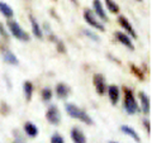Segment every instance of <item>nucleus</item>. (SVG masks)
Here are the masks:
<instances>
[{
  "label": "nucleus",
  "instance_id": "nucleus-1",
  "mask_svg": "<svg viewBox=\"0 0 152 143\" xmlns=\"http://www.w3.org/2000/svg\"><path fill=\"white\" fill-rule=\"evenodd\" d=\"M65 109H66V113H67L71 118L79 119V120H81V122H84V123H86V124H89V125H93V124H94V122H93L91 117H90L85 110L80 109L79 107H76L75 104H66V105H65Z\"/></svg>",
  "mask_w": 152,
  "mask_h": 143
},
{
  "label": "nucleus",
  "instance_id": "nucleus-2",
  "mask_svg": "<svg viewBox=\"0 0 152 143\" xmlns=\"http://www.w3.org/2000/svg\"><path fill=\"white\" fill-rule=\"evenodd\" d=\"M124 109L127 114L129 115H134L137 114L138 110V105H137V101H136V98H134V94L131 89H124Z\"/></svg>",
  "mask_w": 152,
  "mask_h": 143
},
{
  "label": "nucleus",
  "instance_id": "nucleus-3",
  "mask_svg": "<svg viewBox=\"0 0 152 143\" xmlns=\"http://www.w3.org/2000/svg\"><path fill=\"white\" fill-rule=\"evenodd\" d=\"M8 28L10 33L17 38L19 41H29V36H28V33H26L22 29V27L19 26V23L17 20H9L8 22Z\"/></svg>",
  "mask_w": 152,
  "mask_h": 143
},
{
  "label": "nucleus",
  "instance_id": "nucleus-4",
  "mask_svg": "<svg viewBox=\"0 0 152 143\" xmlns=\"http://www.w3.org/2000/svg\"><path fill=\"white\" fill-rule=\"evenodd\" d=\"M84 19H85V22H86L89 26H91L93 28H95V29H99L100 32L105 31V27H104V24L98 20L96 15L94 14V12L91 10V9H85V10H84Z\"/></svg>",
  "mask_w": 152,
  "mask_h": 143
},
{
  "label": "nucleus",
  "instance_id": "nucleus-5",
  "mask_svg": "<svg viewBox=\"0 0 152 143\" xmlns=\"http://www.w3.org/2000/svg\"><path fill=\"white\" fill-rule=\"evenodd\" d=\"M46 118H47V120H48V123H51V124L58 125L60 122H61V114H60L58 108H57L56 105H51L48 108V110H47V113H46Z\"/></svg>",
  "mask_w": 152,
  "mask_h": 143
},
{
  "label": "nucleus",
  "instance_id": "nucleus-6",
  "mask_svg": "<svg viewBox=\"0 0 152 143\" xmlns=\"http://www.w3.org/2000/svg\"><path fill=\"white\" fill-rule=\"evenodd\" d=\"M93 82L95 90L99 95H104L107 93V85H105V80H104V76L102 74H95L93 77Z\"/></svg>",
  "mask_w": 152,
  "mask_h": 143
},
{
  "label": "nucleus",
  "instance_id": "nucleus-7",
  "mask_svg": "<svg viewBox=\"0 0 152 143\" xmlns=\"http://www.w3.org/2000/svg\"><path fill=\"white\" fill-rule=\"evenodd\" d=\"M115 38H117L118 42H121L123 46H126L127 48H129L131 51L134 50V46H133V43H132V39H131V38L128 37L127 34H124V33H122V32H115Z\"/></svg>",
  "mask_w": 152,
  "mask_h": 143
},
{
  "label": "nucleus",
  "instance_id": "nucleus-8",
  "mask_svg": "<svg viewBox=\"0 0 152 143\" xmlns=\"http://www.w3.org/2000/svg\"><path fill=\"white\" fill-rule=\"evenodd\" d=\"M93 7H94V10H95V14H96V17H99L102 19L103 22H108V17L105 12H104V7L100 0H94L93 1Z\"/></svg>",
  "mask_w": 152,
  "mask_h": 143
},
{
  "label": "nucleus",
  "instance_id": "nucleus-9",
  "mask_svg": "<svg viewBox=\"0 0 152 143\" xmlns=\"http://www.w3.org/2000/svg\"><path fill=\"white\" fill-rule=\"evenodd\" d=\"M118 22H119V24L124 28V29L129 33L131 34V37L132 38H137V33L134 32V29H133V27H132V24L129 23V20L126 18V17H123V15H119L118 17Z\"/></svg>",
  "mask_w": 152,
  "mask_h": 143
},
{
  "label": "nucleus",
  "instance_id": "nucleus-10",
  "mask_svg": "<svg viewBox=\"0 0 152 143\" xmlns=\"http://www.w3.org/2000/svg\"><path fill=\"white\" fill-rule=\"evenodd\" d=\"M71 138L75 143H86V137L84 136V133L80 128L75 127L71 129Z\"/></svg>",
  "mask_w": 152,
  "mask_h": 143
},
{
  "label": "nucleus",
  "instance_id": "nucleus-11",
  "mask_svg": "<svg viewBox=\"0 0 152 143\" xmlns=\"http://www.w3.org/2000/svg\"><path fill=\"white\" fill-rule=\"evenodd\" d=\"M108 95H109V99H110V103L113 105H117L118 100H119V89L115 85H110L108 86Z\"/></svg>",
  "mask_w": 152,
  "mask_h": 143
},
{
  "label": "nucleus",
  "instance_id": "nucleus-12",
  "mask_svg": "<svg viewBox=\"0 0 152 143\" xmlns=\"http://www.w3.org/2000/svg\"><path fill=\"white\" fill-rule=\"evenodd\" d=\"M56 95L60 99H66L70 95V88L66 84H58L56 86Z\"/></svg>",
  "mask_w": 152,
  "mask_h": 143
},
{
  "label": "nucleus",
  "instance_id": "nucleus-13",
  "mask_svg": "<svg viewBox=\"0 0 152 143\" xmlns=\"http://www.w3.org/2000/svg\"><path fill=\"white\" fill-rule=\"evenodd\" d=\"M3 58L4 61H5L9 65H18L19 63V61L17 58V56L13 53L12 51H9V50H3Z\"/></svg>",
  "mask_w": 152,
  "mask_h": 143
},
{
  "label": "nucleus",
  "instance_id": "nucleus-14",
  "mask_svg": "<svg viewBox=\"0 0 152 143\" xmlns=\"http://www.w3.org/2000/svg\"><path fill=\"white\" fill-rule=\"evenodd\" d=\"M29 20H31V24H32V32H33V34H34L37 38H39V39H41V38L43 37V32H42L39 24H38V22L36 20V18L33 17V15H29Z\"/></svg>",
  "mask_w": 152,
  "mask_h": 143
},
{
  "label": "nucleus",
  "instance_id": "nucleus-15",
  "mask_svg": "<svg viewBox=\"0 0 152 143\" xmlns=\"http://www.w3.org/2000/svg\"><path fill=\"white\" fill-rule=\"evenodd\" d=\"M140 100H141V107H142V112L143 113H150V109H151V104H150V98L147 96L145 93H140L138 94Z\"/></svg>",
  "mask_w": 152,
  "mask_h": 143
},
{
  "label": "nucleus",
  "instance_id": "nucleus-16",
  "mask_svg": "<svg viewBox=\"0 0 152 143\" xmlns=\"http://www.w3.org/2000/svg\"><path fill=\"white\" fill-rule=\"evenodd\" d=\"M24 131L27 133V136L31 137V138H36L38 136V128H37V125L33 124V123H31V122H27L24 124Z\"/></svg>",
  "mask_w": 152,
  "mask_h": 143
},
{
  "label": "nucleus",
  "instance_id": "nucleus-17",
  "mask_svg": "<svg viewBox=\"0 0 152 143\" xmlns=\"http://www.w3.org/2000/svg\"><path fill=\"white\" fill-rule=\"evenodd\" d=\"M121 131L124 133V134H127V136H129V137H132L133 139H134L136 142H141V138H140V136L137 134V132L133 129L132 127H129V125H122L121 127Z\"/></svg>",
  "mask_w": 152,
  "mask_h": 143
},
{
  "label": "nucleus",
  "instance_id": "nucleus-18",
  "mask_svg": "<svg viewBox=\"0 0 152 143\" xmlns=\"http://www.w3.org/2000/svg\"><path fill=\"white\" fill-rule=\"evenodd\" d=\"M0 13L8 19H12L14 17V12L10 8V5H8V4L3 3V1H0Z\"/></svg>",
  "mask_w": 152,
  "mask_h": 143
},
{
  "label": "nucleus",
  "instance_id": "nucleus-19",
  "mask_svg": "<svg viewBox=\"0 0 152 143\" xmlns=\"http://www.w3.org/2000/svg\"><path fill=\"white\" fill-rule=\"evenodd\" d=\"M23 91H24V96L27 101H31L32 95H33V84L31 81H24L23 84Z\"/></svg>",
  "mask_w": 152,
  "mask_h": 143
},
{
  "label": "nucleus",
  "instance_id": "nucleus-20",
  "mask_svg": "<svg viewBox=\"0 0 152 143\" xmlns=\"http://www.w3.org/2000/svg\"><path fill=\"white\" fill-rule=\"evenodd\" d=\"M107 4V9H109V12L112 13H118L119 12V7H118V4L115 1H113V0H104Z\"/></svg>",
  "mask_w": 152,
  "mask_h": 143
},
{
  "label": "nucleus",
  "instance_id": "nucleus-21",
  "mask_svg": "<svg viewBox=\"0 0 152 143\" xmlns=\"http://www.w3.org/2000/svg\"><path fill=\"white\" fill-rule=\"evenodd\" d=\"M42 99H43V101H50L52 99V90L48 88H45L42 90Z\"/></svg>",
  "mask_w": 152,
  "mask_h": 143
},
{
  "label": "nucleus",
  "instance_id": "nucleus-22",
  "mask_svg": "<svg viewBox=\"0 0 152 143\" xmlns=\"http://www.w3.org/2000/svg\"><path fill=\"white\" fill-rule=\"evenodd\" d=\"M131 69H132V72L137 77H138L140 80H145V75L141 72V70L137 67V66H134V65H131Z\"/></svg>",
  "mask_w": 152,
  "mask_h": 143
},
{
  "label": "nucleus",
  "instance_id": "nucleus-23",
  "mask_svg": "<svg viewBox=\"0 0 152 143\" xmlns=\"http://www.w3.org/2000/svg\"><path fill=\"white\" fill-rule=\"evenodd\" d=\"M51 142H52V143H64L65 139H64L62 136L58 134V133H55V134L51 137Z\"/></svg>",
  "mask_w": 152,
  "mask_h": 143
},
{
  "label": "nucleus",
  "instance_id": "nucleus-24",
  "mask_svg": "<svg viewBox=\"0 0 152 143\" xmlns=\"http://www.w3.org/2000/svg\"><path fill=\"white\" fill-rule=\"evenodd\" d=\"M83 33L85 36H88L90 39H93V41H99V37L96 36V34H94L93 32H90L89 29H83Z\"/></svg>",
  "mask_w": 152,
  "mask_h": 143
},
{
  "label": "nucleus",
  "instance_id": "nucleus-25",
  "mask_svg": "<svg viewBox=\"0 0 152 143\" xmlns=\"http://www.w3.org/2000/svg\"><path fill=\"white\" fill-rule=\"evenodd\" d=\"M0 34H1V37L3 38H5V39H8L9 38V33L7 32V29H5V27H4L1 23H0Z\"/></svg>",
  "mask_w": 152,
  "mask_h": 143
},
{
  "label": "nucleus",
  "instance_id": "nucleus-26",
  "mask_svg": "<svg viewBox=\"0 0 152 143\" xmlns=\"http://www.w3.org/2000/svg\"><path fill=\"white\" fill-rule=\"evenodd\" d=\"M56 43H57V50H58V52H61V53H65V52H66V47H65V45H64L61 41H57Z\"/></svg>",
  "mask_w": 152,
  "mask_h": 143
},
{
  "label": "nucleus",
  "instance_id": "nucleus-27",
  "mask_svg": "<svg viewBox=\"0 0 152 143\" xmlns=\"http://www.w3.org/2000/svg\"><path fill=\"white\" fill-rule=\"evenodd\" d=\"M143 125H145V128L147 129V132H151V124H150V120H147V119H143Z\"/></svg>",
  "mask_w": 152,
  "mask_h": 143
},
{
  "label": "nucleus",
  "instance_id": "nucleus-28",
  "mask_svg": "<svg viewBox=\"0 0 152 143\" xmlns=\"http://www.w3.org/2000/svg\"><path fill=\"white\" fill-rule=\"evenodd\" d=\"M72 3L76 4V5H79V1H77V0H72Z\"/></svg>",
  "mask_w": 152,
  "mask_h": 143
},
{
  "label": "nucleus",
  "instance_id": "nucleus-29",
  "mask_svg": "<svg viewBox=\"0 0 152 143\" xmlns=\"http://www.w3.org/2000/svg\"><path fill=\"white\" fill-rule=\"evenodd\" d=\"M137 1H142V0H137Z\"/></svg>",
  "mask_w": 152,
  "mask_h": 143
}]
</instances>
